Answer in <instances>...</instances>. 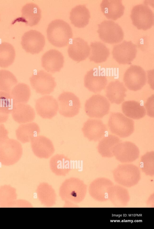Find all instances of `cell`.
Instances as JSON below:
<instances>
[{"label":"cell","instance_id":"obj_14","mask_svg":"<svg viewBox=\"0 0 154 229\" xmlns=\"http://www.w3.org/2000/svg\"><path fill=\"white\" fill-rule=\"evenodd\" d=\"M113 153L116 159L122 163H129L136 160L139 150L134 143L129 141L121 142L114 148Z\"/></svg>","mask_w":154,"mask_h":229},{"label":"cell","instance_id":"obj_12","mask_svg":"<svg viewBox=\"0 0 154 229\" xmlns=\"http://www.w3.org/2000/svg\"><path fill=\"white\" fill-rule=\"evenodd\" d=\"M136 45L131 41H124L115 45L112 51L113 58L119 64H130L136 56Z\"/></svg>","mask_w":154,"mask_h":229},{"label":"cell","instance_id":"obj_43","mask_svg":"<svg viewBox=\"0 0 154 229\" xmlns=\"http://www.w3.org/2000/svg\"><path fill=\"white\" fill-rule=\"evenodd\" d=\"M9 114L0 108V123L5 122L8 119Z\"/></svg>","mask_w":154,"mask_h":229},{"label":"cell","instance_id":"obj_36","mask_svg":"<svg viewBox=\"0 0 154 229\" xmlns=\"http://www.w3.org/2000/svg\"><path fill=\"white\" fill-rule=\"evenodd\" d=\"M129 196L125 189L119 186H112L108 195V198L117 206L125 205L128 201Z\"/></svg>","mask_w":154,"mask_h":229},{"label":"cell","instance_id":"obj_20","mask_svg":"<svg viewBox=\"0 0 154 229\" xmlns=\"http://www.w3.org/2000/svg\"><path fill=\"white\" fill-rule=\"evenodd\" d=\"M91 49L87 42L82 38L73 39L68 49L69 57L74 61L80 62L85 60L90 55Z\"/></svg>","mask_w":154,"mask_h":229},{"label":"cell","instance_id":"obj_18","mask_svg":"<svg viewBox=\"0 0 154 229\" xmlns=\"http://www.w3.org/2000/svg\"><path fill=\"white\" fill-rule=\"evenodd\" d=\"M41 62L42 66L45 70L54 73L59 72L63 67L64 57L59 51L50 49L43 55Z\"/></svg>","mask_w":154,"mask_h":229},{"label":"cell","instance_id":"obj_24","mask_svg":"<svg viewBox=\"0 0 154 229\" xmlns=\"http://www.w3.org/2000/svg\"><path fill=\"white\" fill-rule=\"evenodd\" d=\"M11 113L14 120L20 124L32 122L35 117L33 108L30 105L24 103L14 104Z\"/></svg>","mask_w":154,"mask_h":229},{"label":"cell","instance_id":"obj_37","mask_svg":"<svg viewBox=\"0 0 154 229\" xmlns=\"http://www.w3.org/2000/svg\"><path fill=\"white\" fill-rule=\"evenodd\" d=\"M17 83L16 77L11 72L6 70H0V90L10 93Z\"/></svg>","mask_w":154,"mask_h":229},{"label":"cell","instance_id":"obj_19","mask_svg":"<svg viewBox=\"0 0 154 229\" xmlns=\"http://www.w3.org/2000/svg\"><path fill=\"white\" fill-rule=\"evenodd\" d=\"M31 141L32 151L35 155L39 158H48L54 152L52 142L44 136H36Z\"/></svg>","mask_w":154,"mask_h":229},{"label":"cell","instance_id":"obj_3","mask_svg":"<svg viewBox=\"0 0 154 229\" xmlns=\"http://www.w3.org/2000/svg\"><path fill=\"white\" fill-rule=\"evenodd\" d=\"M108 126L112 133L121 138L130 136L134 130V122L120 112H112L108 122Z\"/></svg>","mask_w":154,"mask_h":229},{"label":"cell","instance_id":"obj_26","mask_svg":"<svg viewBox=\"0 0 154 229\" xmlns=\"http://www.w3.org/2000/svg\"><path fill=\"white\" fill-rule=\"evenodd\" d=\"M90 17L89 10L84 5L75 6L70 13L69 18L72 24L78 28H83L87 25Z\"/></svg>","mask_w":154,"mask_h":229},{"label":"cell","instance_id":"obj_25","mask_svg":"<svg viewBox=\"0 0 154 229\" xmlns=\"http://www.w3.org/2000/svg\"><path fill=\"white\" fill-rule=\"evenodd\" d=\"M127 89L118 80L111 81L106 87V96L112 103L119 104L124 100Z\"/></svg>","mask_w":154,"mask_h":229},{"label":"cell","instance_id":"obj_30","mask_svg":"<svg viewBox=\"0 0 154 229\" xmlns=\"http://www.w3.org/2000/svg\"><path fill=\"white\" fill-rule=\"evenodd\" d=\"M122 142L117 136L109 134L104 136L100 141L97 146L98 152L103 157L114 156L113 151L115 147Z\"/></svg>","mask_w":154,"mask_h":229},{"label":"cell","instance_id":"obj_42","mask_svg":"<svg viewBox=\"0 0 154 229\" xmlns=\"http://www.w3.org/2000/svg\"><path fill=\"white\" fill-rule=\"evenodd\" d=\"M31 204L28 201L23 199H17L13 207H31Z\"/></svg>","mask_w":154,"mask_h":229},{"label":"cell","instance_id":"obj_32","mask_svg":"<svg viewBox=\"0 0 154 229\" xmlns=\"http://www.w3.org/2000/svg\"><path fill=\"white\" fill-rule=\"evenodd\" d=\"M89 59L91 61L97 63L105 61L110 55L109 50L103 43L96 41L90 44Z\"/></svg>","mask_w":154,"mask_h":229},{"label":"cell","instance_id":"obj_28","mask_svg":"<svg viewBox=\"0 0 154 229\" xmlns=\"http://www.w3.org/2000/svg\"><path fill=\"white\" fill-rule=\"evenodd\" d=\"M40 132L37 124L32 122L21 124L16 130L17 139L23 143L31 141Z\"/></svg>","mask_w":154,"mask_h":229},{"label":"cell","instance_id":"obj_29","mask_svg":"<svg viewBox=\"0 0 154 229\" xmlns=\"http://www.w3.org/2000/svg\"><path fill=\"white\" fill-rule=\"evenodd\" d=\"M36 192L39 201L44 206L51 207L56 203V195L51 186L42 183L38 186Z\"/></svg>","mask_w":154,"mask_h":229},{"label":"cell","instance_id":"obj_38","mask_svg":"<svg viewBox=\"0 0 154 229\" xmlns=\"http://www.w3.org/2000/svg\"><path fill=\"white\" fill-rule=\"evenodd\" d=\"M154 152H146L141 157L140 166L142 171L146 175H153L154 174Z\"/></svg>","mask_w":154,"mask_h":229},{"label":"cell","instance_id":"obj_31","mask_svg":"<svg viewBox=\"0 0 154 229\" xmlns=\"http://www.w3.org/2000/svg\"><path fill=\"white\" fill-rule=\"evenodd\" d=\"M122 109L125 115L134 119H141L146 114L144 107L139 102L134 100L124 102L122 104Z\"/></svg>","mask_w":154,"mask_h":229},{"label":"cell","instance_id":"obj_7","mask_svg":"<svg viewBox=\"0 0 154 229\" xmlns=\"http://www.w3.org/2000/svg\"><path fill=\"white\" fill-rule=\"evenodd\" d=\"M97 32L100 39L109 44L121 42L124 38V33L121 27L117 23L110 20H105L98 25Z\"/></svg>","mask_w":154,"mask_h":229},{"label":"cell","instance_id":"obj_23","mask_svg":"<svg viewBox=\"0 0 154 229\" xmlns=\"http://www.w3.org/2000/svg\"><path fill=\"white\" fill-rule=\"evenodd\" d=\"M100 7L102 12L106 17L114 20L123 15L125 9L121 0H103Z\"/></svg>","mask_w":154,"mask_h":229},{"label":"cell","instance_id":"obj_33","mask_svg":"<svg viewBox=\"0 0 154 229\" xmlns=\"http://www.w3.org/2000/svg\"><path fill=\"white\" fill-rule=\"evenodd\" d=\"M10 94L14 104H26L29 100L31 91L28 85L25 83H19L13 87Z\"/></svg>","mask_w":154,"mask_h":229},{"label":"cell","instance_id":"obj_21","mask_svg":"<svg viewBox=\"0 0 154 229\" xmlns=\"http://www.w3.org/2000/svg\"><path fill=\"white\" fill-rule=\"evenodd\" d=\"M112 185V182L108 179L103 178L97 179L90 184L89 194L96 200L104 201L108 198V193Z\"/></svg>","mask_w":154,"mask_h":229},{"label":"cell","instance_id":"obj_9","mask_svg":"<svg viewBox=\"0 0 154 229\" xmlns=\"http://www.w3.org/2000/svg\"><path fill=\"white\" fill-rule=\"evenodd\" d=\"M29 80L31 86L36 92L42 95L50 94L56 86L54 78L43 70L33 73L29 78Z\"/></svg>","mask_w":154,"mask_h":229},{"label":"cell","instance_id":"obj_15","mask_svg":"<svg viewBox=\"0 0 154 229\" xmlns=\"http://www.w3.org/2000/svg\"><path fill=\"white\" fill-rule=\"evenodd\" d=\"M107 83V80L103 72L97 68L87 72L84 78L85 86L90 91L96 93L104 89Z\"/></svg>","mask_w":154,"mask_h":229},{"label":"cell","instance_id":"obj_35","mask_svg":"<svg viewBox=\"0 0 154 229\" xmlns=\"http://www.w3.org/2000/svg\"><path fill=\"white\" fill-rule=\"evenodd\" d=\"M15 55V49L11 44L6 42L0 43V67L6 68L11 65Z\"/></svg>","mask_w":154,"mask_h":229},{"label":"cell","instance_id":"obj_8","mask_svg":"<svg viewBox=\"0 0 154 229\" xmlns=\"http://www.w3.org/2000/svg\"><path fill=\"white\" fill-rule=\"evenodd\" d=\"M110 108L108 100L99 94L92 95L86 101L85 105V111L91 118H102L108 114Z\"/></svg>","mask_w":154,"mask_h":229},{"label":"cell","instance_id":"obj_10","mask_svg":"<svg viewBox=\"0 0 154 229\" xmlns=\"http://www.w3.org/2000/svg\"><path fill=\"white\" fill-rule=\"evenodd\" d=\"M146 73L140 66L131 65L125 72L123 81L129 89L137 91L141 89L146 82Z\"/></svg>","mask_w":154,"mask_h":229},{"label":"cell","instance_id":"obj_2","mask_svg":"<svg viewBox=\"0 0 154 229\" xmlns=\"http://www.w3.org/2000/svg\"><path fill=\"white\" fill-rule=\"evenodd\" d=\"M47 36L54 46L61 47L66 45L72 36V29L64 20L57 19L52 21L48 25Z\"/></svg>","mask_w":154,"mask_h":229},{"label":"cell","instance_id":"obj_4","mask_svg":"<svg viewBox=\"0 0 154 229\" xmlns=\"http://www.w3.org/2000/svg\"><path fill=\"white\" fill-rule=\"evenodd\" d=\"M22 153L20 143L8 138L0 145V163L5 166L12 165L20 160Z\"/></svg>","mask_w":154,"mask_h":229},{"label":"cell","instance_id":"obj_34","mask_svg":"<svg viewBox=\"0 0 154 229\" xmlns=\"http://www.w3.org/2000/svg\"><path fill=\"white\" fill-rule=\"evenodd\" d=\"M17 199L16 191L14 187L4 185L0 187V207H13Z\"/></svg>","mask_w":154,"mask_h":229},{"label":"cell","instance_id":"obj_22","mask_svg":"<svg viewBox=\"0 0 154 229\" xmlns=\"http://www.w3.org/2000/svg\"><path fill=\"white\" fill-rule=\"evenodd\" d=\"M21 17L16 20L25 23L31 27L37 25L40 21L41 11L38 6L33 3L26 4L22 8Z\"/></svg>","mask_w":154,"mask_h":229},{"label":"cell","instance_id":"obj_27","mask_svg":"<svg viewBox=\"0 0 154 229\" xmlns=\"http://www.w3.org/2000/svg\"><path fill=\"white\" fill-rule=\"evenodd\" d=\"M50 169L56 175L65 176L71 170L70 159L63 154H57L51 158Z\"/></svg>","mask_w":154,"mask_h":229},{"label":"cell","instance_id":"obj_39","mask_svg":"<svg viewBox=\"0 0 154 229\" xmlns=\"http://www.w3.org/2000/svg\"><path fill=\"white\" fill-rule=\"evenodd\" d=\"M14 105L10 93L0 91V108L9 114L11 113Z\"/></svg>","mask_w":154,"mask_h":229},{"label":"cell","instance_id":"obj_41","mask_svg":"<svg viewBox=\"0 0 154 229\" xmlns=\"http://www.w3.org/2000/svg\"><path fill=\"white\" fill-rule=\"evenodd\" d=\"M8 132L3 124H0V145L8 139Z\"/></svg>","mask_w":154,"mask_h":229},{"label":"cell","instance_id":"obj_11","mask_svg":"<svg viewBox=\"0 0 154 229\" xmlns=\"http://www.w3.org/2000/svg\"><path fill=\"white\" fill-rule=\"evenodd\" d=\"M59 111L63 116L67 118L73 117L79 113L81 104L80 100L73 93L64 92L58 98Z\"/></svg>","mask_w":154,"mask_h":229},{"label":"cell","instance_id":"obj_17","mask_svg":"<svg viewBox=\"0 0 154 229\" xmlns=\"http://www.w3.org/2000/svg\"><path fill=\"white\" fill-rule=\"evenodd\" d=\"M35 108L37 114L42 118L51 119L57 114L58 105L53 96H45L36 100Z\"/></svg>","mask_w":154,"mask_h":229},{"label":"cell","instance_id":"obj_13","mask_svg":"<svg viewBox=\"0 0 154 229\" xmlns=\"http://www.w3.org/2000/svg\"><path fill=\"white\" fill-rule=\"evenodd\" d=\"M45 44L44 36L39 32L30 30L25 32L21 38V44L27 52L38 54L43 49Z\"/></svg>","mask_w":154,"mask_h":229},{"label":"cell","instance_id":"obj_16","mask_svg":"<svg viewBox=\"0 0 154 229\" xmlns=\"http://www.w3.org/2000/svg\"><path fill=\"white\" fill-rule=\"evenodd\" d=\"M82 131L85 137L89 141H97L106 135L107 129L102 121L89 119L84 123Z\"/></svg>","mask_w":154,"mask_h":229},{"label":"cell","instance_id":"obj_40","mask_svg":"<svg viewBox=\"0 0 154 229\" xmlns=\"http://www.w3.org/2000/svg\"><path fill=\"white\" fill-rule=\"evenodd\" d=\"M154 94L149 97L146 102L145 106L148 115L151 117H154Z\"/></svg>","mask_w":154,"mask_h":229},{"label":"cell","instance_id":"obj_1","mask_svg":"<svg viewBox=\"0 0 154 229\" xmlns=\"http://www.w3.org/2000/svg\"><path fill=\"white\" fill-rule=\"evenodd\" d=\"M87 187L81 180L76 177L66 179L59 189V195L66 206H73L79 203L85 198Z\"/></svg>","mask_w":154,"mask_h":229},{"label":"cell","instance_id":"obj_5","mask_svg":"<svg viewBox=\"0 0 154 229\" xmlns=\"http://www.w3.org/2000/svg\"><path fill=\"white\" fill-rule=\"evenodd\" d=\"M133 24L139 30L151 28L154 24L153 12L146 4H138L132 8L130 15Z\"/></svg>","mask_w":154,"mask_h":229},{"label":"cell","instance_id":"obj_6","mask_svg":"<svg viewBox=\"0 0 154 229\" xmlns=\"http://www.w3.org/2000/svg\"><path fill=\"white\" fill-rule=\"evenodd\" d=\"M113 175L117 183L127 187L137 184L140 177L139 169L132 164L119 165L113 171Z\"/></svg>","mask_w":154,"mask_h":229}]
</instances>
